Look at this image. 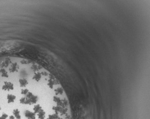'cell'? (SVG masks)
<instances>
[{"label": "cell", "instance_id": "1", "mask_svg": "<svg viewBox=\"0 0 150 119\" xmlns=\"http://www.w3.org/2000/svg\"><path fill=\"white\" fill-rule=\"evenodd\" d=\"M0 119H72L65 91L43 67L0 80Z\"/></svg>", "mask_w": 150, "mask_h": 119}]
</instances>
